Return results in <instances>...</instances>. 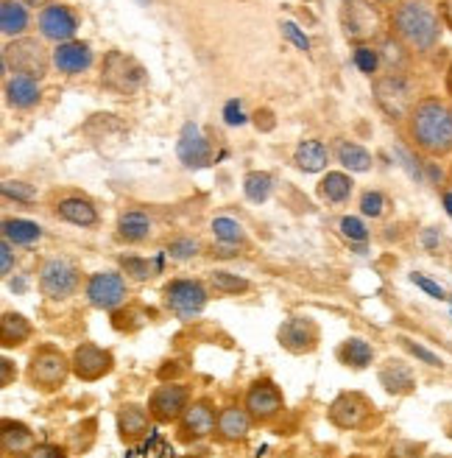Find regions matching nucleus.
<instances>
[{
  "instance_id": "2eb2a0df",
  "label": "nucleus",
  "mask_w": 452,
  "mask_h": 458,
  "mask_svg": "<svg viewBox=\"0 0 452 458\" xmlns=\"http://www.w3.org/2000/svg\"><path fill=\"white\" fill-rule=\"evenodd\" d=\"M218 411L213 405V400L201 397V400H193L188 405V411L182 414V420H179V439L182 442H201L215 433V425H218Z\"/></svg>"
},
{
  "instance_id": "f3484780",
  "label": "nucleus",
  "mask_w": 452,
  "mask_h": 458,
  "mask_svg": "<svg viewBox=\"0 0 452 458\" xmlns=\"http://www.w3.org/2000/svg\"><path fill=\"white\" fill-rule=\"evenodd\" d=\"M76 31H79V20L67 6L51 4L39 12V34L45 39L62 45V42H71L76 37Z\"/></svg>"
},
{
  "instance_id": "5fc2aeb1",
  "label": "nucleus",
  "mask_w": 452,
  "mask_h": 458,
  "mask_svg": "<svg viewBox=\"0 0 452 458\" xmlns=\"http://www.w3.org/2000/svg\"><path fill=\"white\" fill-rule=\"evenodd\" d=\"M422 243L431 249V251H436L439 243H441V233H439V229H427V233L422 235Z\"/></svg>"
},
{
  "instance_id": "4be33fe9",
  "label": "nucleus",
  "mask_w": 452,
  "mask_h": 458,
  "mask_svg": "<svg viewBox=\"0 0 452 458\" xmlns=\"http://www.w3.org/2000/svg\"><path fill=\"white\" fill-rule=\"evenodd\" d=\"M377 380L394 397H408L416 392V375H414L411 366L399 358H389L386 363H382L380 372H377Z\"/></svg>"
},
{
  "instance_id": "6e6d98bb",
  "label": "nucleus",
  "mask_w": 452,
  "mask_h": 458,
  "mask_svg": "<svg viewBox=\"0 0 452 458\" xmlns=\"http://www.w3.org/2000/svg\"><path fill=\"white\" fill-rule=\"evenodd\" d=\"M213 255H215V258H235L238 251H235V246H226V243H221L218 249H213Z\"/></svg>"
},
{
  "instance_id": "09e8293b",
  "label": "nucleus",
  "mask_w": 452,
  "mask_h": 458,
  "mask_svg": "<svg viewBox=\"0 0 452 458\" xmlns=\"http://www.w3.org/2000/svg\"><path fill=\"white\" fill-rule=\"evenodd\" d=\"M223 121H226V126H243L246 123V112H243V104L238 98H232L223 106Z\"/></svg>"
},
{
  "instance_id": "052dcab7",
  "label": "nucleus",
  "mask_w": 452,
  "mask_h": 458,
  "mask_svg": "<svg viewBox=\"0 0 452 458\" xmlns=\"http://www.w3.org/2000/svg\"><path fill=\"white\" fill-rule=\"evenodd\" d=\"M255 118H257V123H260V118H268V112H263V114L257 112ZM271 126H274V121H263V129H271Z\"/></svg>"
},
{
  "instance_id": "79ce46f5",
  "label": "nucleus",
  "mask_w": 452,
  "mask_h": 458,
  "mask_svg": "<svg viewBox=\"0 0 452 458\" xmlns=\"http://www.w3.org/2000/svg\"><path fill=\"white\" fill-rule=\"evenodd\" d=\"M0 193L6 199H14V201H22V204H31L37 199V191L26 182H14V179H6L4 185H0Z\"/></svg>"
},
{
  "instance_id": "338daca9",
  "label": "nucleus",
  "mask_w": 452,
  "mask_h": 458,
  "mask_svg": "<svg viewBox=\"0 0 452 458\" xmlns=\"http://www.w3.org/2000/svg\"><path fill=\"white\" fill-rule=\"evenodd\" d=\"M17 458H29V455H17Z\"/></svg>"
},
{
  "instance_id": "393cba45",
  "label": "nucleus",
  "mask_w": 452,
  "mask_h": 458,
  "mask_svg": "<svg viewBox=\"0 0 452 458\" xmlns=\"http://www.w3.org/2000/svg\"><path fill=\"white\" fill-rule=\"evenodd\" d=\"M56 216L67 224H76L81 229L98 224V210L93 208V201H87L81 196H67L56 204Z\"/></svg>"
},
{
  "instance_id": "37998d69",
  "label": "nucleus",
  "mask_w": 452,
  "mask_h": 458,
  "mask_svg": "<svg viewBox=\"0 0 452 458\" xmlns=\"http://www.w3.org/2000/svg\"><path fill=\"white\" fill-rule=\"evenodd\" d=\"M360 213L369 216V218H380L382 213H386V196H382L380 191H366L364 196H360Z\"/></svg>"
},
{
  "instance_id": "9d476101",
  "label": "nucleus",
  "mask_w": 452,
  "mask_h": 458,
  "mask_svg": "<svg viewBox=\"0 0 452 458\" xmlns=\"http://www.w3.org/2000/svg\"><path fill=\"white\" fill-rule=\"evenodd\" d=\"M243 405H246V411L252 414V420L257 425H268L285 411V397H282L280 386L274 380L260 377V380H255L252 386L246 388Z\"/></svg>"
},
{
  "instance_id": "6e6552de",
  "label": "nucleus",
  "mask_w": 452,
  "mask_h": 458,
  "mask_svg": "<svg viewBox=\"0 0 452 458\" xmlns=\"http://www.w3.org/2000/svg\"><path fill=\"white\" fill-rule=\"evenodd\" d=\"M101 84L106 89H112V93L131 96V93H138V89L146 84V67L138 59H131V56H126L121 51H112L104 59Z\"/></svg>"
},
{
  "instance_id": "423d86ee",
  "label": "nucleus",
  "mask_w": 452,
  "mask_h": 458,
  "mask_svg": "<svg viewBox=\"0 0 452 458\" xmlns=\"http://www.w3.org/2000/svg\"><path fill=\"white\" fill-rule=\"evenodd\" d=\"M163 302L165 308L176 316L182 318V322H190V318L201 316L210 302V291L201 280H188V277H179V280H171L165 283L163 288Z\"/></svg>"
},
{
  "instance_id": "a878e982",
  "label": "nucleus",
  "mask_w": 452,
  "mask_h": 458,
  "mask_svg": "<svg viewBox=\"0 0 452 458\" xmlns=\"http://www.w3.org/2000/svg\"><path fill=\"white\" fill-rule=\"evenodd\" d=\"M6 101L17 109H31L37 101H39V79H31V76H20L14 73L12 79H6Z\"/></svg>"
},
{
  "instance_id": "7ed1b4c3",
  "label": "nucleus",
  "mask_w": 452,
  "mask_h": 458,
  "mask_svg": "<svg viewBox=\"0 0 452 458\" xmlns=\"http://www.w3.org/2000/svg\"><path fill=\"white\" fill-rule=\"evenodd\" d=\"M71 375H73L71 355H64L59 347H54V344H39L26 366V377H29L31 388H37L42 394L59 392Z\"/></svg>"
},
{
  "instance_id": "0eeeda50",
  "label": "nucleus",
  "mask_w": 452,
  "mask_h": 458,
  "mask_svg": "<svg viewBox=\"0 0 452 458\" xmlns=\"http://www.w3.org/2000/svg\"><path fill=\"white\" fill-rule=\"evenodd\" d=\"M84 296L93 308L115 313L129 300V283L123 271H96L84 283Z\"/></svg>"
},
{
  "instance_id": "c756f323",
  "label": "nucleus",
  "mask_w": 452,
  "mask_h": 458,
  "mask_svg": "<svg viewBox=\"0 0 452 458\" xmlns=\"http://www.w3.org/2000/svg\"><path fill=\"white\" fill-rule=\"evenodd\" d=\"M29 29V9L20 0H4L0 4V31L6 37H22Z\"/></svg>"
},
{
  "instance_id": "473e14b6",
  "label": "nucleus",
  "mask_w": 452,
  "mask_h": 458,
  "mask_svg": "<svg viewBox=\"0 0 452 458\" xmlns=\"http://www.w3.org/2000/svg\"><path fill=\"white\" fill-rule=\"evenodd\" d=\"M4 238L12 246H34L42 238V226L29 218H6L4 221Z\"/></svg>"
},
{
  "instance_id": "39448f33",
  "label": "nucleus",
  "mask_w": 452,
  "mask_h": 458,
  "mask_svg": "<svg viewBox=\"0 0 452 458\" xmlns=\"http://www.w3.org/2000/svg\"><path fill=\"white\" fill-rule=\"evenodd\" d=\"M374 101L391 121H402L416 109V89L405 73H386L374 79Z\"/></svg>"
},
{
  "instance_id": "6ab92c4d",
  "label": "nucleus",
  "mask_w": 452,
  "mask_h": 458,
  "mask_svg": "<svg viewBox=\"0 0 452 458\" xmlns=\"http://www.w3.org/2000/svg\"><path fill=\"white\" fill-rule=\"evenodd\" d=\"M51 62L56 64V71L64 76H79L84 71L93 67V48L87 42L71 39V42H62L54 48Z\"/></svg>"
},
{
  "instance_id": "69168bd1",
  "label": "nucleus",
  "mask_w": 452,
  "mask_h": 458,
  "mask_svg": "<svg viewBox=\"0 0 452 458\" xmlns=\"http://www.w3.org/2000/svg\"><path fill=\"white\" fill-rule=\"evenodd\" d=\"M431 458H444V455H431Z\"/></svg>"
},
{
  "instance_id": "aec40b11",
  "label": "nucleus",
  "mask_w": 452,
  "mask_h": 458,
  "mask_svg": "<svg viewBox=\"0 0 452 458\" xmlns=\"http://www.w3.org/2000/svg\"><path fill=\"white\" fill-rule=\"evenodd\" d=\"M257 422L252 420V414L246 411V405H226L218 411V425H215V437L221 442H243L248 433H252Z\"/></svg>"
},
{
  "instance_id": "1a4fd4ad",
  "label": "nucleus",
  "mask_w": 452,
  "mask_h": 458,
  "mask_svg": "<svg viewBox=\"0 0 452 458\" xmlns=\"http://www.w3.org/2000/svg\"><path fill=\"white\" fill-rule=\"evenodd\" d=\"M0 67H4V73L14 71L20 76L42 79L45 73H48V56H45V48L37 39L20 37L4 48V64Z\"/></svg>"
},
{
  "instance_id": "49530a36",
  "label": "nucleus",
  "mask_w": 452,
  "mask_h": 458,
  "mask_svg": "<svg viewBox=\"0 0 452 458\" xmlns=\"http://www.w3.org/2000/svg\"><path fill=\"white\" fill-rule=\"evenodd\" d=\"M280 29H282V34H285V37H288V39H290L293 45H297L299 51H305V54L310 51V39H307V34H305V31L299 29V26H297V22H290V20H282V22H280Z\"/></svg>"
},
{
  "instance_id": "bb28decb",
  "label": "nucleus",
  "mask_w": 452,
  "mask_h": 458,
  "mask_svg": "<svg viewBox=\"0 0 452 458\" xmlns=\"http://www.w3.org/2000/svg\"><path fill=\"white\" fill-rule=\"evenodd\" d=\"M338 360L349 369H369L374 363V347L366 341V338H357V335H349L341 347H338Z\"/></svg>"
},
{
  "instance_id": "b1692460",
  "label": "nucleus",
  "mask_w": 452,
  "mask_h": 458,
  "mask_svg": "<svg viewBox=\"0 0 452 458\" xmlns=\"http://www.w3.org/2000/svg\"><path fill=\"white\" fill-rule=\"evenodd\" d=\"M31 335H34V325L22 313L6 310L0 316V344H4V350L22 347L26 341H31Z\"/></svg>"
},
{
  "instance_id": "bf43d9fd",
  "label": "nucleus",
  "mask_w": 452,
  "mask_h": 458,
  "mask_svg": "<svg viewBox=\"0 0 452 458\" xmlns=\"http://www.w3.org/2000/svg\"><path fill=\"white\" fill-rule=\"evenodd\" d=\"M444 210L449 213V218H452V191H447L444 193Z\"/></svg>"
},
{
  "instance_id": "e2e57ef3",
  "label": "nucleus",
  "mask_w": 452,
  "mask_h": 458,
  "mask_svg": "<svg viewBox=\"0 0 452 458\" xmlns=\"http://www.w3.org/2000/svg\"><path fill=\"white\" fill-rule=\"evenodd\" d=\"M140 4H143V6H148V4H151V0H140Z\"/></svg>"
},
{
  "instance_id": "c85d7f7f",
  "label": "nucleus",
  "mask_w": 452,
  "mask_h": 458,
  "mask_svg": "<svg viewBox=\"0 0 452 458\" xmlns=\"http://www.w3.org/2000/svg\"><path fill=\"white\" fill-rule=\"evenodd\" d=\"M151 235V218L140 210H129L118 218V238L126 243H143Z\"/></svg>"
},
{
  "instance_id": "7c9ffc66",
  "label": "nucleus",
  "mask_w": 452,
  "mask_h": 458,
  "mask_svg": "<svg viewBox=\"0 0 452 458\" xmlns=\"http://www.w3.org/2000/svg\"><path fill=\"white\" fill-rule=\"evenodd\" d=\"M121 271L126 277L138 280V283H148L156 274H163V263H165V251L156 260H148V258H138V255H123L121 260Z\"/></svg>"
},
{
  "instance_id": "dca6fc26",
  "label": "nucleus",
  "mask_w": 452,
  "mask_h": 458,
  "mask_svg": "<svg viewBox=\"0 0 452 458\" xmlns=\"http://www.w3.org/2000/svg\"><path fill=\"white\" fill-rule=\"evenodd\" d=\"M344 34L355 42H364L377 37L382 20L377 6H372V0H349V6L344 9Z\"/></svg>"
},
{
  "instance_id": "ea45409f",
  "label": "nucleus",
  "mask_w": 452,
  "mask_h": 458,
  "mask_svg": "<svg viewBox=\"0 0 452 458\" xmlns=\"http://www.w3.org/2000/svg\"><path fill=\"white\" fill-rule=\"evenodd\" d=\"M399 344L405 347V352L414 355L416 360H422V363H427V366H433V369H444V360H441L436 352H431L427 347H422V344H416L414 338H408V335H399Z\"/></svg>"
},
{
  "instance_id": "5701e85b",
  "label": "nucleus",
  "mask_w": 452,
  "mask_h": 458,
  "mask_svg": "<svg viewBox=\"0 0 452 458\" xmlns=\"http://www.w3.org/2000/svg\"><path fill=\"white\" fill-rule=\"evenodd\" d=\"M34 445H37L34 430L26 422H20V420H4V422H0V450H4L6 458L29 455Z\"/></svg>"
},
{
  "instance_id": "680f3d73",
  "label": "nucleus",
  "mask_w": 452,
  "mask_h": 458,
  "mask_svg": "<svg viewBox=\"0 0 452 458\" xmlns=\"http://www.w3.org/2000/svg\"><path fill=\"white\" fill-rule=\"evenodd\" d=\"M447 93L452 96V67H449V73H447Z\"/></svg>"
},
{
  "instance_id": "e433bc0d",
  "label": "nucleus",
  "mask_w": 452,
  "mask_h": 458,
  "mask_svg": "<svg viewBox=\"0 0 452 458\" xmlns=\"http://www.w3.org/2000/svg\"><path fill=\"white\" fill-rule=\"evenodd\" d=\"M210 229H213V235H215L218 243H226V246H243V243H246V229H243V224L235 221V218L218 216V218L210 224Z\"/></svg>"
},
{
  "instance_id": "4c0bfd02",
  "label": "nucleus",
  "mask_w": 452,
  "mask_h": 458,
  "mask_svg": "<svg viewBox=\"0 0 452 458\" xmlns=\"http://www.w3.org/2000/svg\"><path fill=\"white\" fill-rule=\"evenodd\" d=\"M210 285L223 296H238V293H246L248 288H252V283H248L246 277H240V274H235V271H226V268H215L210 274Z\"/></svg>"
},
{
  "instance_id": "774afa93",
  "label": "nucleus",
  "mask_w": 452,
  "mask_h": 458,
  "mask_svg": "<svg viewBox=\"0 0 452 458\" xmlns=\"http://www.w3.org/2000/svg\"><path fill=\"white\" fill-rule=\"evenodd\" d=\"M344 4H349V0H344Z\"/></svg>"
},
{
  "instance_id": "20e7f679",
  "label": "nucleus",
  "mask_w": 452,
  "mask_h": 458,
  "mask_svg": "<svg viewBox=\"0 0 452 458\" xmlns=\"http://www.w3.org/2000/svg\"><path fill=\"white\" fill-rule=\"evenodd\" d=\"M37 285L42 296L54 302H64L81 288V268L67 258H45L37 268Z\"/></svg>"
},
{
  "instance_id": "f8f14e48",
  "label": "nucleus",
  "mask_w": 452,
  "mask_h": 458,
  "mask_svg": "<svg viewBox=\"0 0 452 458\" xmlns=\"http://www.w3.org/2000/svg\"><path fill=\"white\" fill-rule=\"evenodd\" d=\"M190 388L185 383H163V386H156L154 388V394L148 397V411H151V417L154 422H160V425H171V422H179L182 420V414L188 411L190 405Z\"/></svg>"
},
{
  "instance_id": "412c9836",
  "label": "nucleus",
  "mask_w": 452,
  "mask_h": 458,
  "mask_svg": "<svg viewBox=\"0 0 452 458\" xmlns=\"http://www.w3.org/2000/svg\"><path fill=\"white\" fill-rule=\"evenodd\" d=\"M151 411H148V405H138V403H126V405H121V411H118V417H115V422H118V437L123 439V442H140V439H146L148 433H151Z\"/></svg>"
},
{
  "instance_id": "3c124183",
  "label": "nucleus",
  "mask_w": 452,
  "mask_h": 458,
  "mask_svg": "<svg viewBox=\"0 0 452 458\" xmlns=\"http://www.w3.org/2000/svg\"><path fill=\"white\" fill-rule=\"evenodd\" d=\"M14 263H17L14 249H12V243L4 238V243H0V274H4V277H9L12 268H14Z\"/></svg>"
},
{
  "instance_id": "13d9d810",
  "label": "nucleus",
  "mask_w": 452,
  "mask_h": 458,
  "mask_svg": "<svg viewBox=\"0 0 452 458\" xmlns=\"http://www.w3.org/2000/svg\"><path fill=\"white\" fill-rule=\"evenodd\" d=\"M22 6H34V9H45V6H51V0H20Z\"/></svg>"
},
{
  "instance_id": "4468645a",
  "label": "nucleus",
  "mask_w": 452,
  "mask_h": 458,
  "mask_svg": "<svg viewBox=\"0 0 452 458\" xmlns=\"http://www.w3.org/2000/svg\"><path fill=\"white\" fill-rule=\"evenodd\" d=\"M71 363H73V375L79 380L96 383V380H104L106 375H112V369H115V355L98 347L93 341H84L71 352Z\"/></svg>"
},
{
  "instance_id": "c03bdc74",
  "label": "nucleus",
  "mask_w": 452,
  "mask_h": 458,
  "mask_svg": "<svg viewBox=\"0 0 452 458\" xmlns=\"http://www.w3.org/2000/svg\"><path fill=\"white\" fill-rule=\"evenodd\" d=\"M355 64L360 67V73H377V67H380V54L374 48H369V45H357L355 48Z\"/></svg>"
},
{
  "instance_id": "c9c22d12",
  "label": "nucleus",
  "mask_w": 452,
  "mask_h": 458,
  "mask_svg": "<svg viewBox=\"0 0 452 458\" xmlns=\"http://www.w3.org/2000/svg\"><path fill=\"white\" fill-rule=\"evenodd\" d=\"M271 191H274V179H271L265 171H252L243 176V193L252 204H263L268 201Z\"/></svg>"
},
{
  "instance_id": "a18cd8bd",
  "label": "nucleus",
  "mask_w": 452,
  "mask_h": 458,
  "mask_svg": "<svg viewBox=\"0 0 452 458\" xmlns=\"http://www.w3.org/2000/svg\"><path fill=\"white\" fill-rule=\"evenodd\" d=\"M424 455V445L422 442H411V439H399L389 447L386 458H422Z\"/></svg>"
},
{
  "instance_id": "f03ea898",
  "label": "nucleus",
  "mask_w": 452,
  "mask_h": 458,
  "mask_svg": "<svg viewBox=\"0 0 452 458\" xmlns=\"http://www.w3.org/2000/svg\"><path fill=\"white\" fill-rule=\"evenodd\" d=\"M414 143L431 157H447L452 151V106L441 98H424L411 112Z\"/></svg>"
},
{
  "instance_id": "864d4df0",
  "label": "nucleus",
  "mask_w": 452,
  "mask_h": 458,
  "mask_svg": "<svg viewBox=\"0 0 452 458\" xmlns=\"http://www.w3.org/2000/svg\"><path fill=\"white\" fill-rule=\"evenodd\" d=\"M0 369H4V375H0V386H12V380L17 377L14 363L9 358H4V360H0Z\"/></svg>"
},
{
  "instance_id": "0e129e2a",
  "label": "nucleus",
  "mask_w": 452,
  "mask_h": 458,
  "mask_svg": "<svg viewBox=\"0 0 452 458\" xmlns=\"http://www.w3.org/2000/svg\"><path fill=\"white\" fill-rule=\"evenodd\" d=\"M380 4H394V0H380Z\"/></svg>"
},
{
  "instance_id": "2f4dec72",
  "label": "nucleus",
  "mask_w": 452,
  "mask_h": 458,
  "mask_svg": "<svg viewBox=\"0 0 452 458\" xmlns=\"http://www.w3.org/2000/svg\"><path fill=\"white\" fill-rule=\"evenodd\" d=\"M352 188H355V182L347 174L332 171L319 182V199L327 204H344V201H349Z\"/></svg>"
},
{
  "instance_id": "f257e3e1",
  "label": "nucleus",
  "mask_w": 452,
  "mask_h": 458,
  "mask_svg": "<svg viewBox=\"0 0 452 458\" xmlns=\"http://www.w3.org/2000/svg\"><path fill=\"white\" fill-rule=\"evenodd\" d=\"M391 29L399 42L416 54L433 51L441 39V20L427 0H402L391 14Z\"/></svg>"
},
{
  "instance_id": "cd10ccee",
  "label": "nucleus",
  "mask_w": 452,
  "mask_h": 458,
  "mask_svg": "<svg viewBox=\"0 0 452 458\" xmlns=\"http://www.w3.org/2000/svg\"><path fill=\"white\" fill-rule=\"evenodd\" d=\"M293 163L305 174H319L330 163V151L322 140H302L297 151H293Z\"/></svg>"
},
{
  "instance_id": "4d7b16f0",
  "label": "nucleus",
  "mask_w": 452,
  "mask_h": 458,
  "mask_svg": "<svg viewBox=\"0 0 452 458\" xmlns=\"http://www.w3.org/2000/svg\"><path fill=\"white\" fill-rule=\"evenodd\" d=\"M441 17H444V22L452 29V0H444L441 4Z\"/></svg>"
},
{
  "instance_id": "a211bd4d",
  "label": "nucleus",
  "mask_w": 452,
  "mask_h": 458,
  "mask_svg": "<svg viewBox=\"0 0 452 458\" xmlns=\"http://www.w3.org/2000/svg\"><path fill=\"white\" fill-rule=\"evenodd\" d=\"M176 154L179 159L185 163V168H207L213 163V151H210V143L205 131H201L196 123H185L182 126V134H179V146H176Z\"/></svg>"
},
{
  "instance_id": "ddd939ff",
  "label": "nucleus",
  "mask_w": 452,
  "mask_h": 458,
  "mask_svg": "<svg viewBox=\"0 0 452 458\" xmlns=\"http://www.w3.org/2000/svg\"><path fill=\"white\" fill-rule=\"evenodd\" d=\"M277 341H280V347L288 350L290 355H310L315 347H319L322 330H319V325H315L310 316L293 313V316H288L285 322L280 325Z\"/></svg>"
},
{
  "instance_id": "a19ab883",
  "label": "nucleus",
  "mask_w": 452,
  "mask_h": 458,
  "mask_svg": "<svg viewBox=\"0 0 452 458\" xmlns=\"http://www.w3.org/2000/svg\"><path fill=\"white\" fill-rule=\"evenodd\" d=\"M338 229H341V235L349 241V243H366L369 241V229L366 224L355 218V216H344L341 224H338Z\"/></svg>"
},
{
  "instance_id": "603ef678",
  "label": "nucleus",
  "mask_w": 452,
  "mask_h": 458,
  "mask_svg": "<svg viewBox=\"0 0 452 458\" xmlns=\"http://www.w3.org/2000/svg\"><path fill=\"white\" fill-rule=\"evenodd\" d=\"M394 154H397V157L402 159V168L408 171V174H411V176H414L416 182H424V171H422V168L416 165V159H414V157H411L408 151H405V148H399V146H397V148H394Z\"/></svg>"
},
{
  "instance_id": "72a5a7b5",
  "label": "nucleus",
  "mask_w": 452,
  "mask_h": 458,
  "mask_svg": "<svg viewBox=\"0 0 452 458\" xmlns=\"http://www.w3.org/2000/svg\"><path fill=\"white\" fill-rule=\"evenodd\" d=\"M335 157H338V163L352 174H366L372 168V154L364 146L349 143V140L335 143Z\"/></svg>"
},
{
  "instance_id": "8fccbe9b",
  "label": "nucleus",
  "mask_w": 452,
  "mask_h": 458,
  "mask_svg": "<svg viewBox=\"0 0 452 458\" xmlns=\"http://www.w3.org/2000/svg\"><path fill=\"white\" fill-rule=\"evenodd\" d=\"M29 458H67V450L59 445H51V442H42V445L31 447Z\"/></svg>"
},
{
  "instance_id": "f704fd0d",
  "label": "nucleus",
  "mask_w": 452,
  "mask_h": 458,
  "mask_svg": "<svg viewBox=\"0 0 452 458\" xmlns=\"http://www.w3.org/2000/svg\"><path fill=\"white\" fill-rule=\"evenodd\" d=\"M408 45L399 42L397 37H386L380 42V64L386 67L389 73H405L408 71Z\"/></svg>"
},
{
  "instance_id": "9b49d317",
  "label": "nucleus",
  "mask_w": 452,
  "mask_h": 458,
  "mask_svg": "<svg viewBox=\"0 0 452 458\" xmlns=\"http://www.w3.org/2000/svg\"><path fill=\"white\" fill-rule=\"evenodd\" d=\"M372 414H374L372 400L366 394H360V392L338 394L330 403V408H327V420L338 430H360V428H366Z\"/></svg>"
},
{
  "instance_id": "58836bf2",
  "label": "nucleus",
  "mask_w": 452,
  "mask_h": 458,
  "mask_svg": "<svg viewBox=\"0 0 452 458\" xmlns=\"http://www.w3.org/2000/svg\"><path fill=\"white\" fill-rule=\"evenodd\" d=\"M201 251V241L198 238H173L165 249V255L171 260H179V263H185V260H193L196 255Z\"/></svg>"
},
{
  "instance_id": "de8ad7c7",
  "label": "nucleus",
  "mask_w": 452,
  "mask_h": 458,
  "mask_svg": "<svg viewBox=\"0 0 452 458\" xmlns=\"http://www.w3.org/2000/svg\"><path fill=\"white\" fill-rule=\"evenodd\" d=\"M411 283H414V285H419V288H422L424 293H431L433 300H447V291H444V288H441L439 283L427 280L424 274H419V271H414V274H411Z\"/></svg>"
}]
</instances>
